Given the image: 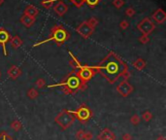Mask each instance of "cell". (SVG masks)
Masks as SVG:
<instances>
[{
    "mask_svg": "<svg viewBox=\"0 0 166 140\" xmlns=\"http://www.w3.org/2000/svg\"><path fill=\"white\" fill-rule=\"evenodd\" d=\"M153 20L156 21V23L161 24L166 20V13L161 8H159L153 14Z\"/></svg>",
    "mask_w": 166,
    "mask_h": 140,
    "instance_id": "cell-11",
    "label": "cell"
},
{
    "mask_svg": "<svg viewBox=\"0 0 166 140\" xmlns=\"http://www.w3.org/2000/svg\"><path fill=\"white\" fill-rule=\"evenodd\" d=\"M100 0H85V3L88 4V6H89L90 8H94L99 4Z\"/></svg>",
    "mask_w": 166,
    "mask_h": 140,
    "instance_id": "cell-24",
    "label": "cell"
},
{
    "mask_svg": "<svg viewBox=\"0 0 166 140\" xmlns=\"http://www.w3.org/2000/svg\"><path fill=\"white\" fill-rule=\"evenodd\" d=\"M10 39H11V36L9 34V32L4 28L0 29V45H1L3 48V52H4L5 56H7V53H8L7 49H6V45L10 41Z\"/></svg>",
    "mask_w": 166,
    "mask_h": 140,
    "instance_id": "cell-10",
    "label": "cell"
},
{
    "mask_svg": "<svg viewBox=\"0 0 166 140\" xmlns=\"http://www.w3.org/2000/svg\"><path fill=\"white\" fill-rule=\"evenodd\" d=\"M21 127H23V125H21V122L19 121V120H15L11 123V128H13L15 131H19L21 130Z\"/></svg>",
    "mask_w": 166,
    "mask_h": 140,
    "instance_id": "cell-20",
    "label": "cell"
},
{
    "mask_svg": "<svg viewBox=\"0 0 166 140\" xmlns=\"http://www.w3.org/2000/svg\"><path fill=\"white\" fill-rule=\"evenodd\" d=\"M56 0H42L41 1V5L46 9H50L53 6V2Z\"/></svg>",
    "mask_w": 166,
    "mask_h": 140,
    "instance_id": "cell-22",
    "label": "cell"
},
{
    "mask_svg": "<svg viewBox=\"0 0 166 140\" xmlns=\"http://www.w3.org/2000/svg\"><path fill=\"white\" fill-rule=\"evenodd\" d=\"M88 24L94 29V28H95V26L98 24V20H96L95 18H90V19L88 20Z\"/></svg>",
    "mask_w": 166,
    "mask_h": 140,
    "instance_id": "cell-29",
    "label": "cell"
},
{
    "mask_svg": "<svg viewBox=\"0 0 166 140\" xmlns=\"http://www.w3.org/2000/svg\"><path fill=\"white\" fill-rule=\"evenodd\" d=\"M0 77H1V72H0Z\"/></svg>",
    "mask_w": 166,
    "mask_h": 140,
    "instance_id": "cell-39",
    "label": "cell"
},
{
    "mask_svg": "<svg viewBox=\"0 0 166 140\" xmlns=\"http://www.w3.org/2000/svg\"><path fill=\"white\" fill-rule=\"evenodd\" d=\"M0 140H14V138L12 136H10L7 132L2 131L0 133Z\"/></svg>",
    "mask_w": 166,
    "mask_h": 140,
    "instance_id": "cell-27",
    "label": "cell"
},
{
    "mask_svg": "<svg viewBox=\"0 0 166 140\" xmlns=\"http://www.w3.org/2000/svg\"><path fill=\"white\" fill-rule=\"evenodd\" d=\"M57 86L62 88V91L65 94H74L77 91L84 90L87 89V84L84 83L79 78L76 70H72L66 77L63 78V80L60 84L49 86V88H55L57 87Z\"/></svg>",
    "mask_w": 166,
    "mask_h": 140,
    "instance_id": "cell-2",
    "label": "cell"
},
{
    "mask_svg": "<svg viewBox=\"0 0 166 140\" xmlns=\"http://www.w3.org/2000/svg\"><path fill=\"white\" fill-rule=\"evenodd\" d=\"M35 18H32V17H29V16H26V15H23V17L20 18V23L23 24L25 28H30L34 24H35Z\"/></svg>",
    "mask_w": 166,
    "mask_h": 140,
    "instance_id": "cell-16",
    "label": "cell"
},
{
    "mask_svg": "<svg viewBox=\"0 0 166 140\" xmlns=\"http://www.w3.org/2000/svg\"><path fill=\"white\" fill-rule=\"evenodd\" d=\"M93 138V134L90 131H85V135H84V140H92Z\"/></svg>",
    "mask_w": 166,
    "mask_h": 140,
    "instance_id": "cell-34",
    "label": "cell"
},
{
    "mask_svg": "<svg viewBox=\"0 0 166 140\" xmlns=\"http://www.w3.org/2000/svg\"><path fill=\"white\" fill-rule=\"evenodd\" d=\"M3 3H4V0H0V6H1Z\"/></svg>",
    "mask_w": 166,
    "mask_h": 140,
    "instance_id": "cell-38",
    "label": "cell"
},
{
    "mask_svg": "<svg viewBox=\"0 0 166 140\" xmlns=\"http://www.w3.org/2000/svg\"><path fill=\"white\" fill-rule=\"evenodd\" d=\"M157 140H166V138H165L163 135H161V136H158V137L157 138Z\"/></svg>",
    "mask_w": 166,
    "mask_h": 140,
    "instance_id": "cell-37",
    "label": "cell"
},
{
    "mask_svg": "<svg viewBox=\"0 0 166 140\" xmlns=\"http://www.w3.org/2000/svg\"><path fill=\"white\" fill-rule=\"evenodd\" d=\"M39 14V10L37 9L33 5H27L24 9V15L29 16L32 18H36Z\"/></svg>",
    "mask_w": 166,
    "mask_h": 140,
    "instance_id": "cell-15",
    "label": "cell"
},
{
    "mask_svg": "<svg viewBox=\"0 0 166 140\" xmlns=\"http://www.w3.org/2000/svg\"><path fill=\"white\" fill-rule=\"evenodd\" d=\"M139 41H140V43H142V44H147L150 41L149 35H142L140 38H139Z\"/></svg>",
    "mask_w": 166,
    "mask_h": 140,
    "instance_id": "cell-33",
    "label": "cell"
},
{
    "mask_svg": "<svg viewBox=\"0 0 166 140\" xmlns=\"http://www.w3.org/2000/svg\"><path fill=\"white\" fill-rule=\"evenodd\" d=\"M122 140H132V135L130 133H125L122 135Z\"/></svg>",
    "mask_w": 166,
    "mask_h": 140,
    "instance_id": "cell-36",
    "label": "cell"
},
{
    "mask_svg": "<svg viewBox=\"0 0 166 140\" xmlns=\"http://www.w3.org/2000/svg\"><path fill=\"white\" fill-rule=\"evenodd\" d=\"M141 122V118L139 117L138 115H133L131 118H130V123H132L133 126H137L139 125Z\"/></svg>",
    "mask_w": 166,
    "mask_h": 140,
    "instance_id": "cell-23",
    "label": "cell"
},
{
    "mask_svg": "<svg viewBox=\"0 0 166 140\" xmlns=\"http://www.w3.org/2000/svg\"><path fill=\"white\" fill-rule=\"evenodd\" d=\"M84 135H85V131L80 130L76 132V139L77 140H84Z\"/></svg>",
    "mask_w": 166,
    "mask_h": 140,
    "instance_id": "cell-31",
    "label": "cell"
},
{
    "mask_svg": "<svg viewBox=\"0 0 166 140\" xmlns=\"http://www.w3.org/2000/svg\"><path fill=\"white\" fill-rule=\"evenodd\" d=\"M53 11H55V13L57 16L62 17V16L65 15V13L68 11V6L64 2L60 1V2H57L55 6H53Z\"/></svg>",
    "mask_w": 166,
    "mask_h": 140,
    "instance_id": "cell-13",
    "label": "cell"
},
{
    "mask_svg": "<svg viewBox=\"0 0 166 140\" xmlns=\"http://www.w3.org/2000/svg\"><path fill=\"white\" fill-rule=\"evenodd\" d=\"M137 28L142 35H150L156 28V25L149 18H145L138 24Z\"/></svg>",
    "mask_w": 166,
    "mask_h": 140,
    "instance_id": "cell-7",
    "label": "cell"
},
{
    "mask_svg": "<svg viewBox=\"0 0 166 140\" xmlns=\"http://www.w3.org/2000/svg\"><path fill=\"white\" fill-rule=\"evenodd\" d=\"M75 121H76L75 116L70 112V110H66V109L62 110L55 118V122L62 130H67L68 127H70Z\"/></svg>",
    "mask_w": 166,
    "mask_h": 140,
    "instance_id": "cell-4",
    "label": "cell"
},
{
    "mask_svg": "<svg viewBox=\"0 0 166 140\" xmlns=\"http://www.w3.org/2000/svg\"><path fill=\"white\" fill-rule=\"evenodd\" d=\"M70 112L75 116V118L83 123H88L93 116V113L92 111V109L89 108L88 106H87L85 103L81 104L77 110H70Z\"/></svg>",
    "mask_w": 166,
    "mask_h": 140,
    "instance_id": "cell-5",
    "label": "cell"
},
{
    "mask_svg": "<svg viewBox=\"0 0 166 140\" xmlns=\"http://www.w3.org/2000/svg\"><path fill=\"white\" fill-rule=\"evenodd\" d=\"M94 68L96 72L100 73L110 84L116 83L121 77L128 80L131 76L127 64L114 52H110Z\"/></svg>",
    "mask_w": 166,
    "mask_h": 140,
    "instance_id": "cell-1",
    "label": "cell"
},
{
    "mask_svg": "<svg viewBox=\"0 0 166 140\" xmlns=\"http://www.w3.org/2000/svg\"><path fill=\"white\" fill-rule=\"evenodd\" d=\"M10 42L14 49H19V48L21 47V45H23V40H21L20 37H19V36H13L12 38L10 39Z\"/></svg>",
    "mask_w": 166,
    "mask_h": 140,
    "instance_id": "cell-18",
    "label": "cell"
},
{
    "mask_svg": "<svg viewBox=\"0 0 166 140\" xmlns=\"http://www.w3.org/2000/svg\"><path fill=\"white\" fill-rule=\"evenodd\" d=\"M113 5H114L116 8L121 9L125 5V0H114V1H113Z\"/></svg>",
    "mask_w": 166,
    "mask_h": 140,
    "instance_id": "cell-28",
    "label": "cell"
},
{
    "mask_svg": "<svg viewBox=\"0 0 166 140\" xmlns=\"http://www.w3.org/2000/svg\"><path fill=\"white\" fill-rule=\"evenodd\" d=\"M97 139L98 140H116V135L109 128H104V130L98 134Z\"/></svg>",
    "mask_w": 166,
    "mask_h": 140,
    "instance_id": "cell-12",
    "label": "cell"
},
{
    "mask_svg": "<svg viewBox=\"0 0 166 140\" xmlns=\"http://www.w3.org/2000/svg\"><path fill=\"white\" fill-rule=\"evenodd\" d=\"M117 91L119 93L121 96L126 98L133 91V87L131 84L128 82V80H124L122 82L120 83L119 86H117Z\"/></svg>",
    "mask_w": 166,
    "mask_h": 140,
    "instance_id": "cell-9",
    "label": "cell"
},
{
    "mask_svg": "<svg viewBox=\"0 0 166 140\" xmlns=\"http://www.w3.org/2000/svg\"><path fill=\"white\" fill-rule=\"evenodd\" d=\"M38 95H39L38 90H37L36 89H34V88L28 90V91H27V96L30 99H35V98H38Z\"/></svg>",
    "mask_w": 166,
    "mask_h": 140,
    "instance_id": "cell-21",
    "label": "cell"
},
{
    "mask_svg": "<svg viewBox=\"0 0 166 140\" xmlns=\"http://www.w3.org/2000/svg\"><path fill=\"white\" fill-rule=\"evenodd\" d=\"M142 117H143V120L146 121V122H150L152 119H153V114L150 111H145L142 114Z\"/></svg>",
    "mask_w": 166,
    "mask_h": 140,
    "instance_id": "cell-25",
    "label": "cell"
},
{
    "mask_svg": "<svg viewBox=\"0 0 166 140\" xmlns=\"http://www.w3.org/2000/svg\"><path fill=\"white\" fill-rule=\"evenodd\" d=\"M70 53V57H71V61H70V64H71V66L73 67L74 70H78L80 67H81V63L79 62V61L76 58V57H74L73 56V53Z\"/></svg>",
    "mask_w": 166,
    "mask_h": 140,
    "instance_id": "cell-19",
    "label": "cell"
},
{
    "mask_svg": "<svg viewBox=\"0 0 166 140\" xmlns=\"http://www.w3.org/2000/svg\"><path fill=\"white\" fill-rule=\"evenodd\" d=\"M120 26H121V29H126L128 26H129V23H128L127 20H122L120 24Z\"/></svg>",
    "mask_w": 166,
    "mask_h": 140,
    "instance_id": "cell-35",
    "label": "cell"
},
{
    "mask_svg": "<svg viewBox=\"0 0 166 140\" xmlns=\"http://www.w3.org/2000/svg\"><path fill=\"white\" fill-rule=\"evenodd\" d=\"M76 71L79 78L85 84H87L88 81L92 80L96 75V73H97L94 66H88V65H84V66L82 65L78 70H76Z\"/></svg>",
    "mask_w": 166,
    "mask_h": 140,
    "instance_id": "cell-6",
    "label": "cell"
},
{
    "mask_svg": "<svg viewBox=\"0 0 166 140\" xmlns=\"http://www.w3.org/2000/svg\"><path fill=\"white\" fill-rule=\"evenodd\" d=\"M147 62L143 60V58H137V60L133 62V66L134 68H136L138 71H142V70L146 67Z\"/></svg>",
    "mask_w": 166,
    "mask_h": 140,
    "instance_id": "cell-17",
    "label": "cell"
},
{
    "mask_svg": "<svg viewBox=\"0 0 166 140\" xmlns=\"http://www.w3.org/2000/svg\"><path fill=\"white\" fill-rule=\"evenodd\" d=\"M7 74H8L9 78L16 80L21 75V69L20 67H18V66H16V65H12L8 69Z\"/></svg>",
    "mask_w": 166,
    "mask_h": 140,
    "instance_id": "cell-14",
    "label": "cell"
},
{
    "mask_svg": "<svg viewBox=\"0 0 166 140\" xmlns=\"http://www.w3.org/2000/svg\"><path fill=\"white\" fill-rule=\"evenodd\" d=\"M35 85H36V87L38 88V89H43L46 86V81L43 78H40V79H38V80L36 81Z\"/></svg>",
    "mask_w": 166,
    "mask_h": 140,
    "instance_id": "cell-26",
    "label": "cell"
},
{
    "mask_svg": "<svg viewBox=\"0 0 166 140\" xmlns=\"http://www.w3.org/2000/svg\"><path fill=\"white\" fill-rule=\"evenodd\" d=\"M125 14H126V16H128V17L132 18L133 16L135 15V10L133 9L132 7H129V8H127V9L125 10Z\"/></svg>",
    "mask_w": 166,
    "mask_h": 140,
    "instance_id": "cell-32",
    "label": "cell"
},
{
    "mask_svg": "<svg viewBox=\"0 0 166 140\" xmlns=\"http://www.w3.org/2000/svg\"><path fill=\"white\" fill-rule=\"evenodd\" d=\"M69 1L73 3L75 6L78 7V8H81L85 3V0H69Z\"/></svg>",
    "mask_w": 166,
    "mask_h": 140,
    "instance_id": "cell-30",
    "label": "cell"
},
{
    "mask_svg": "<svg viewBox=\"0 0 166 140\" xmlns=\"http://www.w3.org/2000/svg\"><path fill=\"white\" fill-rule=\"evenodd\" d=\"M69 38H70V34H69V32L64 28L62 25H55L51 29V35L49 38L46 39L45 41H41L39 43H37V44H34L33 47H37L39 45L45 44V43L49 42V41H55L56 44L60 46L64 42H66Z\"/></svg>",
    "mask_w": 166,
    "mask_h": 140,
    "instance_id": "cell-3",
    "label": "cell"
},
{
    "mask_svg": "<svg viewBox=\"0 0 166 140\" xmlns=\"http://www.w3.org/2000/svg\"><path fill=\"white\" fill-rule=\"evenodd\" d=\"M76 31L78 32V34H80L83 37V38L88 39V37L92 35L94 29L88 24V21H83L82 24H80L77 26Z\"/></svg>",
    "mask_w": 166,
    "mask_h": 140,
    "instance_id": "cell-8",
    "label": "cell"
}]
</instances>
